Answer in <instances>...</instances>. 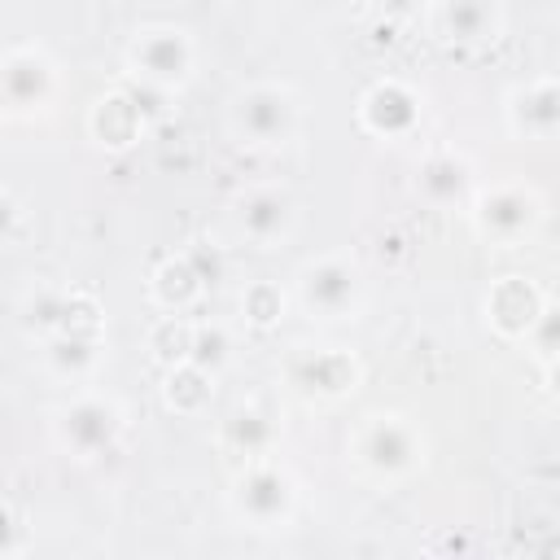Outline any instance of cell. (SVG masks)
<instances>
[{
    "instance_id": "cell-24",
    "label": "cell",
    "mask_w": 560,
    "mask_h": 560,
    "mask_svg": "<svg viewBox=\"0 0 560 560\" xmlns=\"http://www.w3.org/2000/svg\"><path fill=\"white\" fill-rule=\"evenodd\" d=\"M372 4H376L385 18H416L429 0H372Z\"/></svg>"
},
{
    "instance_id": "cell-8",
    "label": "cell",
    "mask_w": 560,
    "mask_h": 560,
    "mask_svg": "<svg viewBox=\"0 0 560 560\" xmlns=\"http://www.w3.org/2000/svg\"><path fill=\"white\" fill-rule=\"evenodd\" d=\"M232 499H236V512L245 521H254L258 529H271V525H284L289 512H293V481L276 464H254L236 481V494Z\"/></svg>"
},
{
    "instance_id": "cell-25",
    "label": "cell",
    "mask_w": 560,
    "mask_h": 560,
    "mask_svg": "<svg viewBox=\"0 0 560 560\" xmlns=\"http://www.w3.org/2000/svg\"><path fill=\"white\" fill-rule=\"evenodd\" d=\"M18 547V525L9 516V508H0V551H13Z\"/></svg>"
},
{
    "instance_id": "cell-13",
    "label": "cell",
    "mask_w": 560,
    "mask_h": 560,
    "mask_svg": "<svg viewBox=\"0 0 560 560\" xmlns=\"http://www.w3.org/2000/svg\"><path fill=\"white\" fill-rule=\"evenodd\" d=\"M293 381L311 394H346L359 381V363L346 350H311L293 363Z\"/></svg>"
},
{
    "instance_id": "cell-18",
    "label": "cell",
    "mask_w": 560,
    "mask_h": 560,
    "mask_svg": "<svg viewBox=\"0 0 560 560\" xmlns=\"http://www.w3.org/2000/svg\"><path fill=\"white\" fill-rule=\"evenodd\" d=\"M206 398H210V372L188 363V359L171 363V372H166V402L175 411H201Z\"/></svg>"
},
{
    "instance_id": "cell-23",
    "label": "cell",
    "mask_w": 560,
    "mask_h": 560,
    "mask_svg": "<svg viewBox=\"0 0 560 560\" xmlns=\"http://www.w3.org/2000/svg\"><path fill=\"white\" fill-rule=\"evenodd\" d=\"M18 201H13V192H4L0 188V241H9L13 236V228H18Z\"/></svg>"
},
{
    "instance_id": "cell-11",
    "label": "cell",
    "mask_w": 560,
    "mask_h": 560,
    "mask_svg": "<svg viewBox=\"0 0 560 560\" xmlns=\"http://www.w3.org/2000/svg\"><path fill=\"white\" fill-rule=\"evenodd\" d=\"M508 122L516 136L551 140L560 127V88L551 79H534V83L516 88L508 101Z\"/></svg>"
},
{
    "instance_id": "cell-6",
    "label": "cell",
    "mask_w": 560,
    "mask_h": 560,
    "mask_svg": "<svg viewBox=\"0 0 560 560\" xmlns=\"http://www.w3.org/2000/svg\"><path fill=\"white\" fill-rule=\"evenodd\" d=\"M57 96V66L39 48H13L0 57V105L9 114H39Z\"/></svg>"
},
{
    "instance_id": "cell-22",
    "label": "cell",
    "mask_w": 560,
    "mask_h": 560,
    "mask_svg": "<svg viewBox=\"0 0 560 560\" xmlns=\"http://www.w3.org/2000/svg\"><path fill=\"white\" fill-rule=\"evenodd\" d=\"M241 306H245V315H249L254 324H276L280 311H284V293H280L276 284L262 280V284H249V289H245Z\"/></svg>"
},
{
    "instance_id": "cell-19",
    "label": "cell",
    "mask_w": 560,
    "mask_h": 560,
    "mask_svg": "<svg viewBox=\"0 0 560 560\" xmlns=\"http://www.w3.org/2000/svg\"><path fill=\"white\" fill-rule=\"evenodd\" d=\"M276 438V424L271 416H262L258 407H236L232 420H228V442L241 451V455H262Z\"/></svg>"
},
{
    "instance_id": "cell-20",
    "label": "cell",
    "mask_w": 560,
    "mask_h": 560,
    "mask_svg": "<svg viewBox=\"0 0 560 560\" xmlns=\"http://www.w3.org/2000/svg\"><path fill=\"white\" fill-rule=\"evenodd\" d=\"M48 363L57 372H66V376H83L96 363V341L88 332H79V328H61L52 337V346H48Z\"/></svg>"
},
{
    "instance_id": "cell-12",
    "label": "cell",
    "mask_w": 560,
    "mask_h": 560,
    "mask_svg": "<svg viewBox=\"0 0 560 560\" xmlns=\"http://www.w3.org/2000/svg\"><path fill=\"white\" fill-rule=\"evenodd\" d=\"M289 228H293V201H289V192L258 188V192H249L241 201V232L249 241L267 245V241H280Z\"/></svg>"
},
{
    "instance_id": "cell-21",
    "label": "cell",
    "mask_w": 560,
    "mask_h": 560,
    "mask_svg": "<svg viewBox=\"0 0 560 560\" xmlns=\"http://www.w3.org/2000/svg\"><path fill=\"white\" fill-rule=\"evenodd\" d=\"M228 354H232V341H228V332L219 328V324H197V328H188V363H197V368H206L210 376L228 363Z\"/></svg>"
},
{
    "instance_id": "cell-7",
    "label": "cell",
    "mask_w": 560,
    "mask_h": 560,
    "mask_svg": "<svg viewBox=\"0 0 560 560\" xmlns=\"http://www.w3.org/2000/svg\"><path fill=\"white\" fill-rule=\"evenodd\" d=\"M538 219H542V201L521 184H494L472 201L477 232L490 241H503V245L529 236L538 228Z\"/></svg>"
},
{
    "instance_id": "cell-3",
    "label": "cell",
    "mask_w": 560,
    "mask_h": 560,
    "mask_svg": "<svg viewBox=\"0 0 560 560\" xmlns=\"http://www.w3.org/2000/svg\"><path fill=\"white\" fill-rule=\"evenodd\" d=\"M122 424L127 420H122V407L114 398L83 394L70 407H61V416H57V442L66 451H74L79 459H92V455L114 451V442L122 438Z\"/></svg>"
},
{
    "instance_id": "cell-2",
    "label": "cell",
    "mask_w": 560,
    "mask_h": 560,
    "mask_svg": "<svg viewBox=\"0 0 560 560\" xmlns=\"http://www.w3.org/2000/svg\"><path fill=\"white\" fill-rule=\"evenodd\" d=\"M354 459L376 481H398L420 464V433L402 416H372L354 438Z\"/></svg>"
},
{
    "instance_id": "cell-5",
    "label": "cell",
    "mask_w": 560,
    "mask_h": 560,
    "mask_svg": "<svg viewBox=\"0 0 560 560\" xmlns=\"http://www.w3.org/2000/svg\"><path fill=\"white\" fill-rule=\"evenodd\" d=\"M236 131L249 144H284L298 131V96L284 83H254L236 101Z\"/></svg>"
},
{
    "instance_id": "cell-10",
    "label": "cell",
    "mask_w": 560,
    "mask_h": 560,
    "mask_svg": "<svg viewBox=\"0 0 560 560\" xmlns=\"http://www.w3.org/2000/svg\"><path fill=\"white\" fill-rule=\"evenodd\" d=\"M542 306H547V298L525 276H503L486 298V315L503 337H529Z\"/></svg>"
},
{
    "instance_id": "cell-4",
    "label": "cell",
    "mask_w": 560,
    "mask_h": 560,
    "mask_svg": "<svg viewBox=\"0 0 560 560\" xmlns=\"http://www.w3.org/2000/svg\"><path fill=\"white\" fill-rule=\"evenodd\" d=\"M127 66L136 79L171 92L192 70V39L179 26H144V31H136V39L127 48Z\"/></svg>"
},
{
    "instance_id": "cell-16",
    "label": "cell",
    "mask_w": 560,
    "mask_h": 560,
    "mask_svg": "<svg viewBox=\"0 0 560 560\" xmlns=\"http://www.w3.org/2000/svg\"><path fill=\"white\" fill-rule=\"evenodd\" d=\"M468 166L455 158V153H433L424 166H420V192L438 206H455L468 197Z\"/></svg>"
},
{
    "instance_id": "cell-17",
    "label": "cell",
    "mask_w": 560,
    "mask_h": 560,
    "mask_svg": "<svg viewBox=\"0 0 560 560\" xmlns=\"http://www.w3.org/2000/svg\"><path fill=\"white\" fill-rule=\"evenodd\" d=\"M197 289H201V276L192 271L188 258H166V262L153 271V298H158L166 311L188 306V302L197 298Z\"/></svg>"
},
{
    "instance_id": "cell-1",
    "label": "cell",
    "mask_w": 560,
    "mask_h": 560,
    "mask_svg": "<svg viewBox=\"0 0 560 560\" xmlns=\"http://www.w3.org/2000/svg\"><path fill=\"white\" fill-rule=\"evenodd\" d=\"M298 298L319 319H346V315H354V306L363 298V271L350 254H324L302 267Z\"/></svg>"
},
{
    "instance_id": "cell-14",
    "label": "cell",
    "mask_w": 560,
    "mask_h": 560,
    "mask_svg": "<svg viewBox=\"0 0 560 560\" xmlns=\"http://www.w3.org/2000/svg\"><path fill=\"white\" fill-rule=\"evenodd\" d=\"M438 22L451 39L477 44V39H494L499 31V0H442Z\"/></svg>"
},
{
    "instance_id": "cell-9",
    "label": "cell",
    "mask_w": 560,
    "mask_h": 560,
    "mask_svg": "<svg viewBox=\"0 0 560 560\" xmlns=\"http://www.w3.org/2000/svg\"><path fill=\"white\" fill-rule=\"evenodd\" d=\"M359 118H363V127L376 131V136H407V131L420 122V101H416V92H411L407 83L381 79V83H372V88L363 92Z\"/></svg>"
},
{
    "instance_id": "cell-15",
    "label": "cell",
    "mask_w": 560,
    "mask_h": 560,
    "mask_svg": "<svg viewBox=\"0 0 560 560\" xmlns=\"http://www.w3.org/2000/svg\"><path fill=\"white\" fill-rule=\"evenodd\" d=\"M144 127H149V122H144V114L136 109V101H131L127 92H109V96H101V101H96L92 131H96L105 144L122 149V144H131Z\"/></svg>"
}]
</instances>
